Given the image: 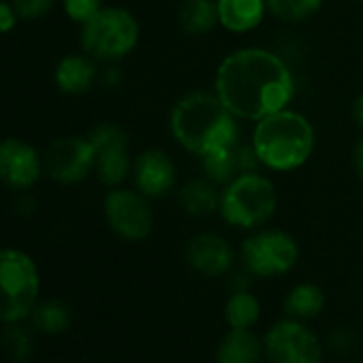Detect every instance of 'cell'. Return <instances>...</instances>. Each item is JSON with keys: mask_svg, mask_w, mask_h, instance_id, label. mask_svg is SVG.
I'll return each mask as SVG.
<instances>
[{"mask_svg": "<svg viewBox=\"0 0 363 363\" xmlns=\"http://www.w3.org/2000/svg\"><path fill=\"white\" fill-rule=\"evenodd\" d=\"M133 182L135 189L145 195L147 199H160L167 197L177 179V169L173 158L158 147L143 150L133 160Z\"/></svg>", "mask_w": 363, "mask_h": 363, "instance_id": "14", "label": "cell"}, {"mask_svg": "<svg viewBox=\"0 0 363 363\" xmlns=\"http://www.w3.org/2000/svg\"><path fill=\"white\" fill-rule=\"evenodd\" d=\"M267 363H325V340L306 320L278 318L263 333Z\"/></svg>", "mask_w": 363, "mask_h": 363, "instance_id": "8", "label": "cell"}, {"mask_svg": "<svg viewBox=\"0 0 363 363\" xmlns=\"http://www.w3.org/2000/svg\"><path fill=\"white\" fill-rule=\"evenodd\" d=\"M214 92L238 120L259 122L291 105L295 79L278 54L242 48L218 65Z\"/></svg>", "mask_w": 363, "mask_h": 363, "instance_id": "1", "label": "cell"}, {"mask_svg": "<svg viewBox=\"0 0 363 363\" xmlns=\"http://www.w3.org/2000/svg\"><path fill=\"white\" fill-rule=\"evenodd\" d=\"M177 22L182 30L193 37L212 33L218 24L216 0H184L177 11Z\"/></svg>", "mask_w": 363, "mask_h": 363, "instance_id": "21", "label": "cell"}, {"mask_svg": "<svg viewBox=\"0 0 363 363\" xmlns=\"http://www.w3.org/2000/svg\"><path fill=\"white\" fill-rule=\"evenodd\" d=\"M45 173L43 154L20 137L0 139V182L11 191H30Z\"/></svg>", "mask_w": 363, "mask_h": 363, "instance_id": "12", "label": "cell"}, {"mask_svg": "<svg viewBox=\"0 0 363 363\" xmlns=\"http://www.w3.org/2000/svg\"><path fill=\"white\" fill-rule=\"evenodd\" d=\"M141 28L137 18L122 7H103L92 20L79 26L84 54L99 62H118L139 43Z\"/></svg>", "mask_w": 363, "mask_h": 363, "instance_id": "6", "label": "cell"}, {"mask_svg": "<svg viewBox=\"0 0 363 363\" xmlns=\"http://www.w3.org/2000/svg\"><path fill=\"white\" fill-rule=\"evenodd\" d=\"M3 337H0V344H3L5 354L16 361V363H24L30 359L35 342L30 331L22 325V323H11V325H3Z\"/></svg>", "mask_w": 363, "mask_h": 363, "instance_id": "25", "label": "cell"}, {"mask_svg": "<svg viewBox=\"0 0 363 363\" xmlns=\"http://www.w3.org/2000/svg\"><path fill=\"white\" fill-rule=\"evenodd\" d=\"M352 167H354L357 177L363 182V137L357 141V145L352 150Z\"/></svg>", "mask_w": 363, "mask_h": 363, "instance_id": "30", "label": "cell"}, {"mask_svg": "<svg viewBox=\"0 0 363 363\" xmlns=\"http://www.w3.org/2000/svg\"><path fill=\"white\" fill-rule=\"evenodd\" d=\"M350 113H352L354 124L363 130V92L352 101V109H350Z\"/></svg>", "mask_w": 363, "mask_h": 363, "instance_id": "31", "label": "cell"}, {"mask_svg": "<svg viewBox=\"0 0 363 363\" xmlns=\"http://www.w3.org/2000/svg\"><path fill=\"white\" fill-rule=\"evenodd\" d=\"M186 265L206 278H223L235 267L233 246L218 233H197L184 246Z\"/></svg>", "mask_w": 363, "mask_h": 363, "instance_id": "13", "label": "cell"}, {"mask_svg": "<svg viewBox=\"0 0 363 363\" xmlns=\"http://www.w3.org/2000/svg\"><path fill=\"white\" fill-rule=\"evenodd\" d=\"M45 173L65 186H73L94 173L96 152L90 137H60L45 152Z\"/></svg>", "mask_w": 363, "mask_h": 363, "instance_id": "10", "label": "cell"}, {"mask_svg": "<svg viewBox=\"0 0 363 363\" xmlns=\"http://www.w3.org/2000/svg\"><path fill=\"white\" fill-rule=\"evenodd\" d=\"M109 229L124 242H143L154 231V210L150 199L137 189H109L103 201Z\"/></svg>", "mask_w": 363, "mask_h": 363, "instance_id": "9", "label": "cell"}, {"mask_svg": "<svg viewBox=\"0 0 363 363\" xmlns=\"http://www.w3.org/2000/svg\"><path fill=\"white\" fill-rule=\"evenodd\" d=\"M257 152L252 143H242L240 139L218 152H212L201 158L203 173L210 182H214L216 186H225L231 179H235L242 173L257 171L259 167Z\"/></svg>", "mask_w": 363, "mask_h": 363, "instance_id": "15", "label": "cell"}, {"mask_svg": "<svg viewBox=\"0 0 363 363\" xmlns=\"http://www.w3.org/2000/svg\"><path fill=\"white\" fill-rule=\"evenodd\" d=\"M250 143L265 169L289 173L310 160L316 133L303 113L286 107L259 120L255 124Z\"/></svg>", "mask_w": 363, "mask_h": 363, "instance_id": "3", "label": "cell"}, {"mask_svg": "<svg viewBox=\"0 0 363 363\" xmlns=\"http://www.w3.org/2000/svg\"><path fill=\"white\" fill-rule=\"evenodd\" d=\"M354 363H363V361H354Z\"/></svg>", "mask_w": 363, "mask_h": 363, "instance_id": "32", "label": "cell"}, {"mask_svg": "<svg viewBox=\"0 0 363 363\" xmlns=\"http://www.w3.org/2000/svg\"><path fill=\"white\" fill-rule=\"evenodd\" d=\"M96 60L88 54H69L58 60L54 69V82L60 92L79 96L94 88L96 84Z\"/></svg>", "mask_w": 363, "mask_h": 363, "instance_id": "16", "label": "cell"}, {"mask_svg": "<svg viewBox=\"0 0 363 363\" xmlns=\"http://www.w3.org/2000/svg\"><path fill=\"white\" fill-rule=\"evenodd\" d=\"M325 308H327V295L314 282H299L284 297V316L297 320L310 323L318 318L325 312Z\"/></svg>", "mask_w": 363, "mask_h": 363, "instance_id": "20", "label": "cell"}, {"mask_svg": "<svg viewBox=\"0 0 363 363\" xmlns=\"http://www.w3.org/2000/svg\"><path fill=\"white\" fill-rule=\"evenodd\" d=\"M297 261L299 244L282 229H255L240 246V263L255 278H280Z\"/></svg>", "mask_w": 363, "mask_h": 363, "instance_id": "7", "label": "cell"}, {"mask_svg": "<svg viewBox=\"0 0 363 363\" xmlns=\"http://www.w3.org/2000/svg\"><path fill=\"white\" fill-rule=\"evenodd\" d=\"M323 0H267V13L284 24H301L314 18Z\"/></svg>", "mask_w": 363, "mask_h": 363, "instance_id": "24", "label": "cell"}, {"mask_svg": "<svg viewBox=\"0 0 363 363\" xmlns=\"http://www.w3.org/2000/svg\"><path fill=\"white\" fill-rule=\"evenodd\" d=\"M218 24L235 35H244L261 26L267 16V0H216Z\"/></svg>", "mask_w": 363, "mask_h": 363, "instance_id": "18", "label": "cell"}, {"mask_svg": "<svg viewBox=\"0 0 363 363\" xmlns=\"http://www.w3.org/2000/svg\"><path fill=\"white\" fill-rule=\"evenodd\" d=\"M33 325L45 335H60L71 325V310L62 299H39L30 312Z\"/></svg>", "mask_w": 363, "mask_h": 363, "instance_id": "23", "label": "cell"}, {"mask_svg": "<svg viewBox=\"0 0 363 363\" xmlns=\"http://www.w3.org/2000/svg\"><path fill=\"white\" fill-rule=\"evenodd\" d=\"M263 306L252 291H235L225 301V323L229 329H255L261 320Z\"/></svg>", "mask_w": 363, "mask_h": 363, "instance_id": "22", "label": "cell"}, {"mask_svg": "<svg viewBox=\"0 0 363 363\" xmlns=\"http://www.w3.org/2000/svg\"><path fill=\"white\" fill-rule=\"evenodd\" d=\"M278 210V191L274 182L259 173L248 171L231 179L220 191V216L227 225L244 231L261 229Z\"/></svg>", "mask_w": 363, "mask_h": 363, "instance_id": "4", "label": "cell"}, {"mask_svg": "<svg viewBox=\"0 0 363 363\" xmlns=\"http://www.w3.org/2000/svg\"><path fill=\"white\" fill-rule=\"evenodd\" d=\"M325 346L327 350H331L333 354H340V357H348L352 354L357 348H359V333L348 327V325H337L333 327L327 337H325Z\"/></svg>", "mask_w": 363, "mask_h": 363, "instance_id": "26", "label": "cell"}, {"mask_svg": "<svg viewBox=\"0 0 363 363\" xmlns=\"http://www.w3.org/2000/svg\"><path fill=\"white\" fill-rule=\"evenodd\" d=\"M41 274L20 248H0V325L22 323L39 301Z\"/></svg>", "mask_w": 363, "mask_h": 363, "instance_id": "5", "label": "cell"}, {"mask_svg": "<svg viewBox=\"0 0 363 363\" xmlns=\"http://www.w3.org/2000/svg\"><path fill=\"white\" fill-rule=\"evenodd\" d=\"M11 3H13L18 16L22 20L33 22V20H39V18L48 16L58 0H11Z\"/></svg>", "mask_w": 363, "mask_h": 363, "instance_id": "28", "label": "cell"}, {"mask_svg": "<svg viewBox=\"0 0 363 363\" xmlns=\"http://www.w3.org/2000/svg\"><path fill=\"white\" fill-rule=\"evenodd\" d=\"M94 152H96V164L94 173L101 184L107 189L122 186V182L133 171V160L128 152V137L126 133L111 122H103L88 135Z\"/></svg>", "mask_w": 363, "mask_h": 363, "instance_id": "11", "label": "cell"}, {"mask_svg": "<svg viewBox=\"0 0 363 363\" xmlns=\"http://www.w3.org/2000/svg\"><path fill=\"white\" fill-rule=\"evenodd\" d=\"M22 18L18 16L11 0H0V35L11 33Z\"/></svg>", "mask_w": 363, "mask_h": 363, "instance_id": "29", "label": "cell"}, {"mask_svg": "<svg viewBox=\"0 0 363 363\" xmlns=\"http://www.w3.org/2000/svg\"><path fill=\"white\" fill-rule=\"evenodd\" d=\"M177 206L186 216H195V218L210 216L220 208V191L208 177L191 179L177 193Z\"/></svg>", "mask_w": 363, "mask_h": 363, "instance_id": "19", "label": "cell"}, {"mask_svg": "<svg viewBox=\"0 0 363 363\" xmlns=\"http://www.w3.org/2000/svg\"><path fill=\"white\" fill-rule=\"evenodd\" d=\"M216 363H263L265 361V348H263V335H259L255 329H229L214 354Z\"/></svg>", "mask_w": 363, "mask_h": 363, "instance_id": "17", "label": "cell"}, {"mask_svg": "<svg viewBox=\"0 0 363 363\" xmlns=\"http://www.w3.org/2000/svg\"><path fill=\"white\" fill-rule=\"evenodd\" d=\"M357 3H363V0H357Z\"/></svg>", "mask_w": 363, "mask_h": 363, "instance_id": "33", "label": "cell"}, {"mask_svg": "<svg viewBox=\"0 0 363 363\" xmlns=\"http://www.w3.org/2000/svg\"><path fill=\"white\" fill-rule=\"evenodd\" d=\"M103 0H62V9H65V16L82 26L86 24L88 20H92L101 9H103Z\"/></svg>", "mask_w": 363, "mask_h": 363, "instance_id": "27", "label": "cell"}, {"mask_svg": "<svg viewBox=\"0 0 363 363\" xmlns=\"http://www.w3.org/2000/svg\"><path fill=\"white\" fill-rule=\"evenodd\" d=\"M173 139L186 152L203 158L240 139L238 118L216 92H191L182 96L169 118Z\"/></svg>", "mask_w": 363, "mask_h": 363, "instance_id": "2", "label": "cell"}]
</instances>
